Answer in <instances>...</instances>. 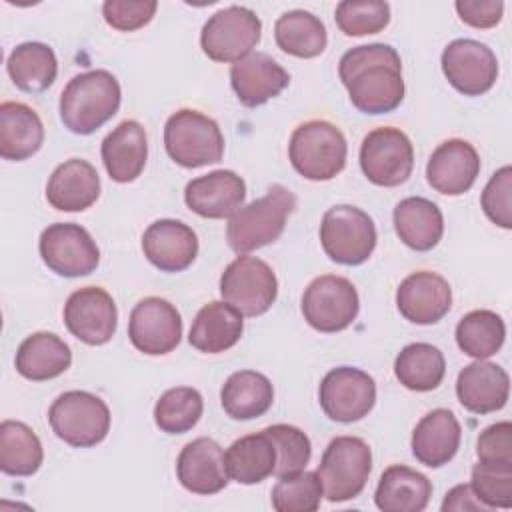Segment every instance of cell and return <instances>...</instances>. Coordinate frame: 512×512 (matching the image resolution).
Listing matches in <instances>:
<instances>
[{"label": "cell", "instance_id": "obj_4", "mask_svg": "<svg viewBox=\"0 0 512 512\" xmlns=\"http://www.w3.org/2000/svg\"><path fill=\"white\" fill-rule=\"evenodd\" d=\"M346 138L326 120H310L300 124L290 138L288 156L294 170L308 180H330L344 170Z\"/></svg>", "mask_w": 512, "mask_h": 512}, {"label": "cell", "instance_id": "obj_45", "mask_svg": "<svg viewBox=\"0 0 512 512\" xmlns=\"http://www.w3.org/2000/svg\"><path fill=\"white\" fill-rule=\"evenodd\" d=\"M480 204L490 222L500 228H512V168L502 166L492 174L482 190Z\"/></svg>", "mask_w": 512, "mask_h": 512}, {"label": "cell", "instance_id": "obj_3", "mask_svg": "<svg viewBox=\"0 0 512 512\" xmlns=\"http://www.w3.org/2000/svg\"><path fill=\"white\" fill-rule=\"evenodd\" d=\"M294 210V192L286 186L274 184L262 198L242 206L230 216L226 226L228 246L238 254H246L276 242Z\"/></svg>", "mask_w": 512, "mask_h": 512}, {"label": "cell", "instance_id": "obj_48", "mask_svg": "<svg viewBox=\"0 0 512 512\" xmlns=\"http://www.w3.org/2000/svg\"><path fill=\"white\" fill-rule=\"evenodd\" d=\"M454 6L460 20L474 28L496 26L504 12V2L500 0H458Z\"/></svg>", "mask_w": 512, "mask_h": 512}, {"label": "cell", "instance_id": "obj_44", "mask_svg": "<svg viewBox=\"0 0 512 512\" xmlns=\"http://www.w3.org/2000/svg\"><path fill=\"white\" fill-rule=\"evenodd\" d=\"M472 490L492 508H512V464L478 462L472 468Z\"/></svg>", "mask_w": 512, "mask_h": 512}, {"label": "cell", "instance_id": "obj_39", "mask_svg": "<svg viewBox=\"0 0 512 512\" xmlns=\"http://www.w3.org/2000/svg\"><path fill=\"white\" fill-rule=\"evenodd\" d=\"M506 338L504 320L492 310H472L460 318L456 326V342L460 350L476 360L496 354Z\"/></svg>", "mask_w": 512, "mask_h": 512}, {"label": "cell", "instance_id": "obj_49", "mask_svg": "<svg viewBox=\"0 0 512 512\" xmlns=\"http://www.w3.org/2000/svg\"><path fill=\"white\" fill-rule=\"evenodd\" d=\"M452 510H456V512H462V510L486 512L490 508L476 496V492L472 490L470 484H458L446 494V498L442 502V512H452Z\"/></svg>", "mask_w": 512, "mask_h": 512}, {"label": "cell", "instance_id": "obj_41", "mask_svg": "<svg viewBox=\"0 0 512 512\" xmlns=\"http://www.w3.org/2000/svg\"><path fill=\"white\" fill-rule=\"evenodd\" d=\"M324 490L316 472H294L280 476L272 488L276 512H314L320 508Z\"/></svg>", "mask_w": 512, "mask_h": 512}, {"label": "cell", "instance_id": "obj_32", "mask_svg": "<svg viewBox=\"0 0 512 512\" xmlns=\"http://www.w3.org/2000/svg\"><path fill=\"white\" fill-rule=\"evenodd\" d=\"M72 364L70 346L52 332L28 336L16 352V370L20 376L42 382L60 376Z\"/></svg>", "mask_w": 512, "mask_h": 512}, {"label": "cell", "instance_id": "obj_17", "mask_svg": "<svg viewBox=\"0 0 512 512\" xmlns=\"http://www.w3.org/2000/svg\"><path fill=\"white\" fill-rule=\"evenodd\" d=\"M64 324L80 342L100 346L114 336L118 310L104 288L86 286L72 292L66 300Z\"/></svg>", "mask_w": 512, "mask_h": 512}, {"label": "cell", "instance_id": "obj_6", "mask_svg": "<svg viewBox=\"0 0 512 512\" xmlns=\"http://www.w3.org/2000/svg\"><path fill=\"white\" fill-rule=\"evenodd\" d=\"M370 470V446L358 436H338L326 446L316 474L326 500L346 502L364 490Z\"/></svg>", "mask_w": 512, "mask_h": 512}, {"label": "cell", "instance_id": "obj_43", "mask_svg": "<svg viewBox=\"0 0 512 512\" xmlns=\"http://www.w3.org/2000/svg\"><path fill=\"white\" fill-rule=\"evenodd\" d=\"M264 432L270 436L276 448V466H274L276 478L294 474L306 468L312 456V444H310V438L300 428L290 424H274L264 428Z\"/></svg>", "mask_w": 512, "mask_h": 512}, {"label": "cell", "instance_id": "obj_31", "mask_svg": "<svg viewBox=\"0 0 512 512\" xmlns=\"http://www.w3.org/2000/svg\"><path fill=\"white\" fill-rule=\"evenodd\" d=\"M44 142L40 116L22 102L0 104V156L4 160H26L34 156Z\"/></svg>", "mask_w": 512, "mask_h": 512}, {"label": "cell", "instance_id": "obj_20", "mask_svg": "<svg viewBox=\"0 0 512 512\" xmlns=\"http://www.w3.org/2000/svg\"><path fill=\"white\" fill-rule=\"evenodd\" d=\"M186 206L202 218H230L246 200V184L232 170H214L186 184Z\"/></svg>", "mask_w": 512, "mask_h": 512}, {"label": "cell", "instance_id": "obj_7", "mask_svg": "<svg viewBox=\"0 0 512 512\" xmlns=\"http://www.w3.org/2000/svg\"><path fill=\"white\" fill-rule=\"evenodd\" d=\"M48 420L52 432L74 448L96 446L110 430V410L106 402L84 390L60 394L48 410Z\"/></svg>", "mask_w": 512, "mask_h": 512}, {"label": "cell", "instance_id": "obj_13", "mask_svg": "<svg viewBox=\"0 0 512 512\" xmlns=\"http://www.w3.org/2000/svg\"><path fill=\"white\" fill-rule=\"evenodd\" d=\"M44 264L58 276H88L100 262V250L86 228L72 222L50 224L38 242Z\"/></svg>", "mask_w": 512, "mask_h": 512}, {"label": "cell", "instance_id": "obj_8", "mask_svg": "<svg viewBox=\"0 0 512 512\" xmlns=\"http://www.w3.org/2000/svg\"><path fill=\"white\" fill-rule=\"evenodd\" d=\"M320 242L330 260L344 266H358L376 248V226L358 206L338 204L324 212Z\"/></svg>", "mask_w": 512, "mask_h": 512}, {"label": "cell", "instance_id": "obj_22", "mask_svg": "<svg viewBox=\"0 0 512 512\" xmlns=\"http://www.w3.org/2000/svg\"><path fill=\"white\" fill-rule=\"evenodd\" d=\"M230 84L240 104L256 108L276 98L290 84V74L270 54L250 52L232 64Z\"/></svg>", "mask_w": 512, "mask_h": 512}, {"label": "cell", "instance_id": "obj_34", "mask_svg": "<svg viewBox=\"0 0 512 512\" xmlns=\"http://www.w3.org/2000/svg\"><path fill=\"white\" fill-rule=\"evenodd\" d=\"M224 456L228 478L238 484H258L274 474L276 448L264 430L234 440Z\"/></svg>", "mask_w": 512, "mask_h": 512}, {"label": "cell", "instance_id": "obj_38", "mask_svg": "<svg viewBox=\"0 0 512 512\" xmlns=\"http://www.w3.org/2000/svg\"><path fill=\"white\" fill-rule=\"evenodd\" d=\"M446 372L442 352L426 342H414L400 350L394 362V374L408 390L428 392L438 388Z\"/></svg>", "mask_w": 512, "mask_h": 512}, {"label": "cell", "instance_id": "obj_29", "mask_svg": "<svg viewBox=\"0 0 512 512\" xmlns=\"http://www.w3.org/2000/svg\"><path fill=\"white\" fill-rule=\"evenodd\" d=\"M432 496V482L404 466H388L376 486L374 502L382 512H422Z\"/></svg>", "mask_w": 512, "mask_h": 512}, {"label": "cell", "instance_id": "obj_40", "mask_svg": "<svg viewBox=\"0 0 512 512\" xmlns=\"http://www.w3.org/2000/svg\"><path fill=\"white\" fill-rule=\"evenodd\" d=\"M204 410V400L196 388L176 386L166 390L154 406V422L166 434L192 430Z\"/></svg>", "mask_w": 512, "mask_h": 512}, {"label": "cell", "instance_id": "obj_27", "mask_svg": "<svg viewBox=\"0 0 512 512\" xmlns=\"http://www.w3.org/2000/svg\"><path fill=\"white\" fill-rule=\"evenodd\" d=\"M148 158V140L140 122L124 120L102 140V162L114 182L136 180Z\"/></svg>", "mask_w": 512, "mask_h": 512}, {"label": "cell", "instance_id": "obj_18", "mask_svg": "<svg viewBox=\"0 0 512 512\" xmlns=\"http://www.w3.org/2000/svg\"><path fill=\"white\" fill-rule=\"evenodd\" d=\"M480 172L476 148L460 138L442 142L426 164L428 184L446 196H460L472 188Z\"/></svg>", "mask_w": 512, "mask_h": 512}, {"label": "cell", "instance_id": "obj_36", "mask_svg": "<svg viewBox=\"0 0 512 512\" xmlns=\"http://www.w3.org/2000/svg\"><path fill=\"white\" fill-rule=\"evenodd\" d=\"M274 38L282 52L296 58H316L328 42L324 22L308 10L284 12L274 24Z\"/></svg>", "mask_w": 512, "mask_h": 512}, {"label": "cell", "instance_id": "obj_19", "mask_svg": "<svg viewBox=\"0 0 512 512\" xmlns=\"http://www.w3.org/2000/svg\"><path fill=\"white\" fill-rule=\"evenodd\" d=\"M396 306L414 324H436L452 306V288L440 274L420 270L400 282Z\"/></svg>", "mask_w": 512, "mask_h": 512}, {"label": "cell", "instance_id": "obj_15", "mask_svg": "<svg viewBox=\"0 0 512 512\" xmlns=\"http://www.w3.org/2000/svg\"><path fill=\"white\" fill-rule=\"evenodd\" d=\"M128 336L132 346L148 356L168 354L182 338L180 312L168 300L148 296L132 308Z\"/></svg>", "mask_w": 512, "mask_h": 512}, {"label": "cell", "instance_id": "obj_25", "mask_svg": "<svg viewBox=\"0 0 512 512\" xmlns=\"http://www.w3.org/2000/svg\"><path fill=\"white\" fill-rule=\"evenodd\" d=\"M100 196V176L96 168L82 160L70 158L62 162L46 184V200L62 212H80L90 208Z\"/></svg>", "mask_w": 512, "mask_h": 512}, {"label": "cell", "instance_id": "obj_42", "mask_svg": "<svg viewBox=\"0 0 512 512\" xmlns=\"http://www.w3.org/2000/svg\"><path fill=\"white\" fill-rule=\"evenodd\" d=\"M334 18L346 36L376 34L388 26L390 6L382 0H342Z\"/></svg>", "mask_w": 512, "mask_h": 512}, {"label": "cell", "instance_id": "obj_28", "mask_svg": "<svg viewBox=\"0 0 512 512\" xmlns=\"http://www.w3.org/2000/svg\"><path fill=\"white\" fill-rule=\"evenodd\" d=\"M392 218L400 240L416 252L432 250L444 234V218L440 208L422 196L400 200Z\"/></svg>", "mask_w": 512, "mask_h": 512}, {"label": "cell", "instance_id": "obj_12", "mask_svg": "<svg viewBox=\"0 0 512 512\" xmlns=\"http://www.w3.org/2000/svg\"><path fill=\"white\" fill-rule=\"evenodd\" d=\"M360 168L376 186L392 188L406 182L414 168L410 138L392 126L368 132L360 146Z\"/></svg>", "mask_w": 512, "mask_h": 512}, {"label": "cell", "instance_id": "obj_10", "mask_svg": "<svg viewBox=\"0 0 512 512\" xmlns=\"http://www.w3.org/2000/svg\"><path fill=\"white\" fill-rule=\"evenodd\" d=\"M262 22L246 6H228L202 26L200 46L214 62H238L260 42Z\"/></svg>", "mask_w": 512, "mask_h": 512}, {"label": "cell", "instance_id": "obj_26", "mask_svg": "<svg viewBox=\"0 0 512 512\" xmlns=\"http://www.w3.org/2000/svg\"><path fill=\"white\" fill-rule=\"evenodd\" d=\"M460 422L448 408H436L422 416L412 432V454L428 466L440 468L448 464L460 446Z\"/></svg>", "mask_w": 512, "mask_h": 512}, {"label": "cell", "instance_id": "obj_30", "mask_svg": "<svg viewBox=\"0 0 512 512\" xmlns=\"http://www.w3.org/2000/svg\"><path fill=\"white\" fill-rule=\"evenodd\" d=\"M242 314L228 302H210L202 306L192 322L188 342L200 352L220 354L230 350L242 336Z\"/></svg>", "mask_w": 512, "mask_h": 512}, {"label": "cell", "instance_id": "obj_14", "mask_svg": "<svg viewBox=\"0 0 512 512\" xmlns=\"http://www.w3.org/2000/svg\"><path fill=\"white\" fill-rule=\"evenodd\" d=\"M320 406L334 422H356L368 416L376 402L374 378L354 366L330 370L320 382Z\"/></svg>", "mask_w": 512, "mask_h": 512}, {"label": "cell", "instance_id": "obj_21", "mask_svg": "<svg viewBox=\"0 0 512 512\" xmlns=\"http://www.w3.org/2000/svg\"><path fill=\"white\" fill-rule=\"evenodd\" d=\"M142 250L150 264L162 272L186 270L198 254L196 232L172 218L152 222L142 234Z\"/></svg>", "mask_w": 512, "mask_h": 512}, {"label": "cell", "instance_id": "obj_24", "mask_svg": "<svg viewBox=\"0 0 512 512\" xmlns=\"http://www.w3.org/2000/svg\"><path fill=\"white\" fill-rule=\"evenodd\" d=\"M510 378L508 372L494 364L476 360L464 366L456 380L458 402L474 414H490L502 410L508 402Z\"/></svg>", "mask_w": 512, "mask_h": 512}, {"label": "cell", "instance_id": "obj_37", "mask_svg": "<svg viewBox=\"0 0 512 512\" xmlns=\"http://www.w3.org/2000/svg\"><path fill=\"white\" fill-rule=\"evenodd\" d=\"M44 460L40 438L18 420L0 424V470L10 476H32Z\"/></svg>", "mask_w": 512, "mask_h": 512}, {"label": "cell", "instance_id": "obj_35", "mask_svg": "<svg viewBox=\"0 0 512 512\" xmlns=\"http://www.w3.org/2000/svg\"><path fill=\"white\" fill-rule=\"evenodd\" d=\"M6 70L18 90L38 94L48 90L56 80L58 60L48 44L24 42L8 56Z\"/></svg>", "mask_w": 512, "mask_h": 512}, {"label": "cell", "instance_id": "obj_47", "mask_svg": "<svg viewBox=\"0 0 512 512\" xmlns=\"http://www.w3.org/2000/svg\"><path fill=\"white\" fill-rule=\"evenodd\" d=\"M476 454L480 462L512 464V424L504 420L484 428L478 436Z\"/></svg>", "mask_w": 512, "mask_h": 512}, {"label": "cell", "instance_id": "obj_5", "mask_svg": "<svg viewBox=\"0 0 512 512\" xmlns=\"http://www.w3.org/2000/svg\"><path fill=\"white\" fill-rule=\"evenodd\" d=\"M168 156L184 168H200L222 160L224 136L206 114L190 108L174 112L164 126Z\"/></svg>", "mask_w": 512, "mask_h": 512}, {"label": "cell", "instance_id": "obj_9", "mask_svg": "<svg viewBox=\"0 0 512 512\" xmlns=\"http://www.w3.org/2000/svg\"><path fill=\"white\" fill-rule=\"evenodd\" d=\"M220 294L224 302L242 316H260L270 310L278 296L274 270L256 256L234 258L220 276Z\"/></svg>", "mask_w": 512, "mask_h": 512}, {"label": "cell", "instance_id": "obj_16", "mask_svg": "<svg viewBox=\"0 0 512 512\" xmlns=\"http://www.w3.org/2000/svg\"><path fill=\"white\" fill-rule=\"evenodd\" d=\"M442 72L464 96H480L494 86L498 60L486 44L470 38H458L442 52Z\"/></svg>", "mask_w": 512, "mask_h": 512}, {"label": "cell", "instance_id": "obj_11", "mask_svg": "<svg viewBox=\"0 0 512 512\" xmlns=\"http://www.w3.org/2000/svg\"><path fill=\"white\" fill-rule=\"evenodd\" d=\"M358 310V292L344 276H318L302 294L304 320L318 332L332 334L348 328L356 320Z\"/></svg>", "mask_w": 512, "mask_h": 512}, {"label": "cell", "instance_id": "obj_46", "mask_svg": "<svg viewBox=\"0 0 512 512\" xmlns=\"http://www.w3.org/2000/svg\"><path fill=\"white\" fill-rule=\"evenodd\" d=\"M158 8L156 0H140V2H130V0H106L102 4V14L108 26L120 32H132L142 26H146L154 12Z\"/></svg>", "mask_w": 512, "mask_h": 512}, {"label": "cell", "instance_id": "obj_33", "mask_svg": "<svg viewBox=\"0 0 512 512\" xmlns=\"http://www.w3.org/2000/svg\"><path fill=\"white\" fill-rule=\"evenodd\" d=\"M220 402L232 420H254L266 414L274 402L272 382L256 370H240L228 376Z\"/></svg>", "mask_w": 512, "mask_h": 512}, {"label": "cell", "instance_id": "obj_23", "mask_svg": "<svg viewBox=\"0 0 512 512\" xmlns=\"http://www.w3.org/2000/svg\"><path fill=\"white\" fill-rule=\"evenodd\" d=\"M176 474L186 490L202 496L216 494L228 484L224 450L212 438H196L180 450Z\"/></svg>", "mask_w": 512, "mask_h": 512}, {"label": "cell", "instance_id": "obj_1", "mask_svg": "<svg viewBox=\"0 0 512 512\" xmlns=\"http://www.w3.org/2000/svg\"><path fill=\"white\" fill-rule=\"evenodd\" d=\"M338 74L350 102L364 114H386L404 100L402 60L388 44H364L348 50Z\"/></svg>", "mask_w": 512, "mask_h": 512}, {"label": "cell", "instance_id": "obj_2", "mask_svg": "<svg viewBox=\"0 0 512 512\" xmlns=\"http://www.w3.org/2000/svg\"><path fill=\"white\" fill-rule=\"evenodd\" d=\"M120 84L108 70L76 74L60 94V118L80 136L96 132L120 108Z\"/></svg>", "mask_w": 512, "mask_h": 512}]
</instances>
